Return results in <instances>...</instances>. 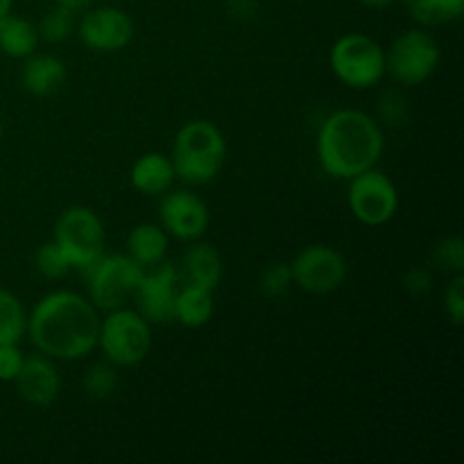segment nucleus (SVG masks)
I'll list each match as a JSON object with an SVG mask.
<instances>
[{
  "mask_svg": "<svg viewBox=\"0 0 464 464\" xmlns=\"http://www.w3.org/2000/svg\"><path fill=\"white\" fill-rule=\"evenodd\" d=\"M27 334L32 344L53 361H80L98 347V308L82 295L54 290L34 304Z\"/></svg>",
  "mask_w": 464,
  "mask_h": 464,
  "instance_id": "1",
  "label": "nucleus"
},
{
  "mask_svg": "<svg viewBox=\"0 0 464 464\" xmlns=\"http://www.w3.org/2000/svg\"><path fill=\"white\" fill-rule=\"evenodd\" d=\"M383 148L379 122L358 109L334 111L317 131V161L334 179H352L374 168Z\"/></svg>",
  "mask_w": 464,
  "mask_h": 464,
  "instance_id": "2",
  "label": "nucleus"
},
{
  "mask_svg": "<svg viewBox=\"0 0 464 464\" xmlns=\"http://www.w3.org/2000/svg\"><path fill=\"white\" fill-rule=\"evenodd\" d=\"M227 159V140L208 121H190L177 131L172 143L175 175L186 184L204 186L220 175Z\"/></svg>",
  "mask_w": 464,
  "mask_h": 464,
  "instance_id": "3",
  "label": "nucleus"
},
{
  "mask_svg": "<svg viewBox=\"0 0 464 464\" xmlns=\"http://www.w3.org/2000/svg\"><path fill=\"white\" fill-rule=\"evenodd\" d=\"M98 347L116 367H134L152 349V324L131 308H113L100 320Z\"/></svg>",
  "mask_w": 464,
  "mask_h": 464,
  "instance_id": "4",
  "label": "nucleus"
},
{
  "mask_svg": "<svg viewBox=\"0 0 464 464\" xmlns=\"http://www.w3.org/2000/svg\"><path fill=\"white\" fill-rule=\"evenodd\" d=\"M104 225L89 207H68L54 222V245L62 249L71 267L86 272L104 254Z\"/></svg>",
  "mask_w": 464,
  "mask_h": 464,
  "instance_id": "5",
  "label": "nucleus"
},
{
  "mask_svg": "<svg viewBox=\"0 0 464 464\" xmlns=\"http://www.w3.org/2000/svg\"><path fill=\"white\" fill-rule=\"evenodd\" d=\"M329 63L344 86L365 91L383 80L385 50L367 34H344L331 48Z\"/></svg>",
  "mask_w": 464,
  "mask_h": 464,
  "instance_id": "6",
  "label": "nucleus"
},
{
  "mask_svg": "<svg viewBox=\"0 0 464 464\" xmlns=\"http://www.w3.org/2000/svg\"><path fill=\"white\" fill-rule=\"evenodd\" d=\"M145 267H140L134 258L127 254H102L89 270V299L98 311H113L122 308L136 293L140 275Z\"/></svg>",
  "mask_w": 464,
  "mask_h": 464,
  "instance_id": "7",
  "label": "nucleus"
},
{
  "mask_svg": "<svg viewBox=\"0 0 464 464\" xmlns=\"http://www.w3.org/2000/svg\"><path fill=\"white\" fill-rule=\"evenodd\" d=\"M440 63V45L429 32L408 30L385 53V72L403 86H420Z\"/></svg>",
  "mask_w": 464,
  "mask_h": 464,
  "instance_id": "8",
  "label": "nucleus"
},
{
  "mask_svg": "<svg viewBox=\"0 0 464 464\" xmlns=\"http://www.w3.org/2000/svg\"><path fill=\"white\" fill-rule=\"evenodd\" d=\"M347 181L349 211L358 222L367 227H381L392 220L399 208V193L394 181L385 172L370 168Z\"/></svg>",
  "mask_w": 464,
  "mask_h": 464,
  "instance_id": "9",
  "label": "nucleus"
},
{
  "mask_svg": "<svg viewBox=\"0 0 464 464\" xmlns=\"http://www.w3.org/2000/svg\"><path fill=\"white\" fill-rule=\"evenodd\" d=\"M293 284L311 295H329L344 284L347 263L338 249L329 245H308L290 263Z\"/></svg>",
  "mask_w": 464,
  "mask_h": 464,
  "instance_id": "10",
  "label": "nucleus"
},
{
  "mask_svg": "<svg viewBox=\"0 0 464 464\" xmlns=\"http://www.w3.org/2000/svg\"><path fill=\"white\" fill-rule=\"evenodd\" d=\"M177 290H179L177 267L170 261H161L152 267H145L131 299L136 302V311L150 324H170L175 322Z\"/></svg>",
  "mask_w": 464,
  "mask_h": 464,
  "instance_id": "11",
  "label": "nucleus"
},
{
  "mask_svg": "<svg viewBox=\"0 0 464 464\" xmlns=\"http://www.w3.org/2000/svg\"><path fill=\"white\" fill-rule=\"evenodd\" d=\"M77 36L93 53H118L134 36V21L121 7H95L84 14L77 25Z\"/></svg>",
  "mask_w": 464,
  "mask_h": 464,
  "instance_id": "12",
  "label": "nucleus"
},
{
  "mask_svg": "<svg viewBox=\"0 0 464 464\" xmlns=\"http://www.w3.org/2000/svg\"><path fill=\"white\" fill-rule=\"evenodd\" d=\"M161 198L159 220H161L163 231L184 243L202 238L204 231L208 229V220H211L204 199L190 190H168Z\"/></svg>",
  "mask_w": 464,
  "mask_h": 464,
  "instance_id": "13",
  "label": "nucleus"
},
{
  "mask_svg": "<svg viewBox=\"0 0 464 464\" xmlns=\"http://www.w3.org/2000/svg\"><path fill=\"white\" fill-rule=\"evenodd\" d=\"M14 383H16L23 401L32 403V406L48 408L57 401L59 390H62V376H59L53 358L39 352L25 356Z\"/></svg>",
  "mask_w": 464,
  "mask_h": 464,
  "instance_id": "14",
  "label": "nucleus"
},
{
  "mask_svg": "<svg viewBox=\"0 0 464 464\" xmlns=\"http://www.w3.org/2000/svg\"><path fill=\"white\" fill-rule=\"evenodd\" d=\"M195 243V240H193ZM181 285L216 290L222 279V258L218 249L208 243H195L184 252L177 270Z\"/></svg>",
  "mask_w": 464,
  "mask_h": 464,
  "instance_id": "15",
  "label": "nucleus"
},
{
  "mask_svg": "<svg viewBox=\"0 0 464 464\" xmlns=\"http://www.w3.org/2000/svg\"><path fill=\"white\" fill-rule=\"evenodd\" d=\"M175 166L170 157L161 152H148L134 161L130 170V181L139 193L148 198H159L168 193L175 184Z\"/></svg>",
  "mask_w": 464,
  "mask_h": 464,
  "instance_id": "16",
  "label": "nucleus"
},
{
  "mask_svg": "<svg viewBox=\"0 0 464 464\" xmlns=\"http://www.w3.org/2000/svg\"><path fill=\"white\" fill-rule=\"evenodd\" d=\"M66 82V66L59 57L54 54H34L25 57L21 68V84L27 93L45 95L57 93Z\"/></svg>",
  "mask_w": 464,
  "mask_h": 464,
  "instance_id": "17",
  "label": "nucleus"
},
{
  "mask_svg": "<svg viewBox=\"0 0 464 464\" xmlns=\"http://www.w3.org/2000/svg\"><path fill=\"white\" fill-rule=\"evenodd\" d=\"M168 234L161 225L140 222L127 236V256L134 258L140 267H152L166 261Z\"/></svg>",
  "mask_w": 464,
  "mask_h": 464,
  "instance_id": "18",
  "label": "nucleus"
},
{
  "mask_svg": "<svg viewBox=\"0 0 464 464\" xmlns=\"http://www.w3.org/2000/svg\"><path fill=\"white\" fill-rule=\"evenodd\" d=\"M213 290L198 285H179L175 299V322L186 329H199L208 324L213 315Z\"/></svg>",
  "mask_w": 464,
  "mask_h": 464,
  "instance_id": "19",
  "label": "nucleus"
},
{
  "mask_svg": "<svg viewBox=\"0 0 464 464\" xmlns=\"http://www.w3.org/2000/svg\"><path fill=\"white\" fill-rule=\"evenodd\" d=\"M39 44V32L27 18L5 14L0 18V50L12 59L30 57Z\"/></svg>",
  "mask_w": 464,
  "mask_h": 464,
  "instance_id": "20",
  "label": "nucleus"
},
{
  "mask_svg": "<svg viewBox=\"0 0 464 464\" xmlns=\"http://www.w3.org/2000/svg\"><path fill=\"white\" fill-rule=\"evenodd\" d=\"M406 5L408 14L424 27L458 21L464 14V0H406Z\"/></svg>",
  "mask_w": 464,
  "mask_h": 464,
  "instance_id": "21",
  "label": "nucleus"
},
{
  "mask_svg": "<svg viewBox=\"0 0 464 464\" xmlns=\"http://www.w3.org/2000/svg\"><path fill=\"white\" fill-rule=\"evenodd\" d=\"M27 334V313L12 290L0 288V343L18 344Z\"/></svg>",
  "mask_w": 464,
  "mask_h": 464,
  "instance_id": "22",
  "label": "nucleus"
},
{
  "mask_svg": "<svg viewBox=\"0 0 464 464\" xmlns=\"http://www.w3.org/2000/svg\"><path fill=\"white\" fill-rule=\"evenodd\" d=\"M118 370L113 362H95L89 370L84 372V379H82V388H84L86 397L95 399V401H102L109 399L118 390Z\"/></svg>",
  "mask_w": 464,
  "mask_h": 464,
  "instance_id": "23",
  "label": "nucleus"
},
{
  "mask_svg": "<svg viewBox=\"0 0 464 464\" xmlns=\"http://www.w3.org/2000/svg\"><path fill=\"white\" fill-rule=\"evenodd\" d=\"M36 32H39V39L48 41V44H62L75 32V12L57 5L41 18Z\"/></svg>",
  "mask_w": 464,
  "mask_h": 464,
  "instance_id": "24",
  "label": "nucleus"
},
{
  "mask_svg": "<svg viewBox=\"0 0 464 464\" xmlns=\"http://www.w3.org/2000/svg\"><path fill=\"white\" fill-rule=\"evenodd\" d=\"M34 266H36V272H39L44 279H50V281L63 279V276L72 270L68 258L62 254V249L54 245V240L53 243H44L39 249H36Z\"/></svg>",
  "mask_w": 464,
  "mask_h": 464,
  "instance_id": "25",
  "label": "nucleus"
},
{
  "mask_svg": "<svg viewBox=\"0 0 464 464\" xmlns=\"http://www.w3.org/2000/svg\"><path fill=\"white\" fill-rule=\"evenodd\" d=\"M293 285V272H290V263H275V266L266 267L258 281V288L267 297H279V295L288 293Z\"/></svg>",
  "mask_w": 464,
  "mask_h": 464,
  "instance_id": "26",
  "label": "nucleus"
},
{
  "mask_svg": "<svg viewBox=\"0 0 464 464\" xmlns=\"http://www.w3.org/2000/svg\"><path fill=\"white\" fill-rule=\"evenodd\" d=\"M435 263H438L440 267H444V270L460 275L464 267V247L460 236L444 238L442 243L435 247Z\"/></svg>",
  "mask_w": 464,
  "mask_h": 464,
  "instance_id": "27",
  "label": "nucleus"
},
{
  "mask_svg": "<svg viewBox=\"0 0 464 464\" xmlns=\"http://www.w3.org/2000/svg\"><path fill=\"white\" fill-rule=\"evenodd\" d=\"M23 361H25V353L18 349V344L0 343V381L12 383L18 372H21Z\"/></svg>",
  "mask_w": 464,
  "mask_h": 464,
  "instance_id": "28",
  "label": "nucleus"
},
{
  "mask_svg": "<svg viewBox=\"0 0 464 464\" xmlns=\"http://www.w3.org/2000/svg\"><path fill=\"white\" fill-rule=\"evenodd\" d=\"M444 308H447V315L451 317V322L456 326L462 324L464 317V276L460 275L453 276V281L449 284L447 293H444Z\"/></svg>",
  "mask_w": 464,
  "mask_h": 464,
  "instance_id": "29",
  "label": "nucleus"
},
{
  "mask_svg": "<svg viewBox=\"0 0 464 464\" xmlns=\"http://www.w3.org/2000/svg\"><path fill=\"white\" fill-rule=\"evenodd\" d=\"M406 288L415 295L424 293L430 288V275L424 270H411L406 276Z\"/></svg>",
  "mask_w": 464,
  "mask_h": 464,
  "instance_id": "30",
  "label": "nucleus"
},
{
  "mask_svg": "<svg viewBox=\"0 0 464 464\" xmlns=\"http://www.w3.org/2000/svg\"><path fill=\"white\" fill-rule=\"evenodd\" d=\"M93 0H57V5L71 9V12H80V9H89Z\"/></svg>",
  "mask_w": 464,
  "mask_h": 464,
  "instance_id": "31",
  "label": "nucleus"
},
{
  "mask_svg": "<svg viewBox=\"0 0 464 464\" xmlns=\"http://www.w3.org/2000/svg\"><path fill=\"white\" fill-rule=\"evenodd\" d=\"M365 7H374V9H385L390 7L392 3H397V0H361Z\"/></svg>",
  "mask_w": 464,
  "mask_h": 464,
  "instance_id": "32",
  "label": "nucleus"
},
{
  "mask_svg": "<svg viewBox=\"0 0 464 464\" xmlns=\"http://www.w3.org/2000/svg\"><path fill=\"white\" fill-rule=\"evenodd\" d=\"M12 5H14V0H0V18H3L5 14L12 12Z\"/></svg>",
  "mask_w": 464,
  "mask_h": 464,
  "instance_id": "33",
  "label": "nucleus"
},
{
  "mask_svg": "<svg viewBox=\"0 0 464 464\" xmlns=\"http://www.w3.org/2000/svg\"><path fill=\"white\" fill-rule=\"evenodd\" d=\"M0 140H3V121H0Z\"/></svg>",
  "mask_w": 464,
  "mask_h": 464,
  "instance_id": "34",
  "label": "nucleus"
}]
</instances>
